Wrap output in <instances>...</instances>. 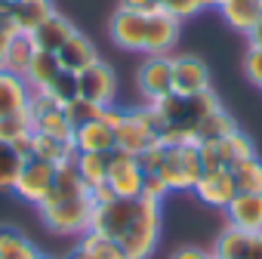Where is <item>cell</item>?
<instances>
[{
	"label": "cell",
	"instance_id": "ba28073f",
	"mask_svg": "<svg viewBox=\"0 0 262 259\" xmlns=\"http://www.w3.org/2000/svg\"><path fill=\"white\" fill-rule=\"evenodd\" d=\"M77 90H80V99L90 102V105H96V108L117 105V74L102 59L93 62L86 71L77 74Z\"/></svg>",
	"mask_w": 262,
	"mask_h": 259
},
{
	"label": "cell",
	"instance_id": "9a60e30c",
	"mask_svg": "<svg viewBox=\"0 0 262 259\" xmlns=\"http://www.w3.org/2000/svg\"><path fill=\"white\" fill-rule=\"evenodd\" d=\"M56 59L62 65V71H71V74H80L86 71L93 62H99V50L93 47V40L80 31H74L59 50H56Z\"/></svg>",
	"mask_w": 262,
	"mask_h": 259
},
{
	"label": "cell",
	"instance_id": "d590c367",
	"mask_svg": "<svg viewBox=\"0 0 262 259\" xmlns=\"http://www.w3.org/2000/svg\"><path fill=\"white\" fill-rule=\"evenodd\" d=\"M167 259H216L210 247H194V244H185V247H176Z\"/></svg>",
	"mask_w": 262,
	"mask_h": 259
},
{
	"label": "cell",
	"instance_id": "5b68a950",
	"mask_svg": "<svg viewBox=\"0 0 262 259\" xmlns=\"http://www.w3.org/2000/svg\"><path fill=\"white\" fill-rule=\"evenodd\" d=\"M256 148H253V139L247 133H241V126L234 133L222 136V139H213V142H201V158H204V167L207 170H231L234 164L253 158Z\"/></svg>",
	"mask_w": 262,
	"mask_h": 259
},
{
	"label": "cell",
	"instance_id": "277c9868",
	"mask_svg": "<svg viewBox=\"0 0 262 259\" xmlns=\"http://www.w3.org/2000/svg\"><path fill=\"white\" fill-rule=\"evenodd\" d=\"M114 142L117 152L139 158L142 152H148L151 145L161 142V117L155 114L151 105H139V108H123V120L114 126Z\"/></svg>",
	"mask_w": 262,
	"mask_h": 259
},
{
	"label": "cell",
	"instance_id": "4dcf8cb0",
	"mask_svg": "<svg viewBox=\"0 0 262 259\" xmlns=\"http://www.w3.org/2000/svg\"><path fill=\"white\" fill-rule=\"evenodd\" d=\"M219 7V0H161V10L170 13L173 19L185 22V19H194L198 13L204 10H216Z\"/></svg>",
	"mask_w": 262,
	"mask_h": 259
},
{
	"label": "cell",
	"instance_id": "30bf717a",
	"mask_svg": "<svg viewBox=\"0 0 262 259\" xmlns=\"http://www.w3.org/2000/svg\"><path fill=\"white\" fill-rule=\"evenodd\" d=\"M111 44L126 53H145V34H148V13H133V10H114L108 22Z\"/></svg>",
	"mask_w": 262,
	"mask_h": 259
},
{
	"label": "cell",
	"instance_id": "1f68e13d",
	"mask_svg": "<svg viewBox=\"0 0 262 259\" xmlns=\"http://www.w3.org/2000/svg\"><path fill=\"white\" fill-rule=\"evenodd\" d=\"M43 93H47L50 99H56L59 105H68V102L80 99V90H77V74H71V71L56 74V80H53Z\"/></svg>",
	"mask_w": 262,
	"mask_h": 259
},
{
	"label": "cell",
	"instance_id": "d4e9b609",
	"mask_svg": "<svg viewBox=\"0 0 262 259\" xmlns=\"http://www.w3.org/2000/svg\"><path fill=\"white\" fill-rule=\"evenodd\" d=\"M31 117H28V108L25 111H19V114H13V117H4L0 120V139L4 142H10L25 161H28V139H31Z\"/></svg>",
	"mask_w": 262,
	"mask_h": 259
},
{
	"label": "cell",
	"instance_id": "8fae6325",
	"mask_svg": "<svg viewBox=\"0 0 262 259\" xmlns=\"http://www.w3.org/2000/svg\"><path fill=\"white\" fill-rule=\"evenodd\" d=\"M213 90L210 87V68L204 59L191 56V53H182V56H173V93L179 96H198V93H207Z\"/></svg>",
	"mask_w": 262,
	"mask_h": 259
},
{
	"label": "cell",
	"instance_id": "f1b7e54d",
	"mask_svg": "<svg viewBox=\"0 0 262 259\" xmlns=\"http://www.w3.org/2000/svg\"><path fill=\"white\" fill-rule=\"evenodd\" d=\"M34 53H37V47H34L31 34H16V37L10 40V53H7V71H13V74H25V68L31 65Z\"/></svg>",
	"mask_w": 262,
	"mask_h": 259
},
{
	"label": "cell",
	"instance_id": "603a6c76",
	"mask_svg": "<svg viewBox=\"0 0 262 259\" xmlns=\"http://www.w3.org/2000/svg\"><path fill=\"white\" fill-rule=\"evenodd\" d=\"M56 74H62V65H59V59H56V53H50V50H37L34 53V59H31V65L25 68V83L31 87V90H47L53 80H56Z\"/></svg>",
	"mask_w": 262,
	"mask_h": 259
},
{
	"label": "cell",
	"instance_id": "5bb4252c",
	"mask_svg": "<svg viewBox=\"0 0 262 259\" xmlns=\"http://www.w3.org/2000/svg\"><path fill=\"white\" fill-rule=\"evenodd\" d=\"M179 28L182 22L173 19L170 13L158 10L148 13V34H145V56H170V50L179 40Z\"/></svg>",
	"mask_w": 262,
	"mask_h": 259
},
{
	"label": "cell",
	"instance_id": "83f0119b",
	"mask_svg": "<svg viewBox=\"0 0 262 259\" xmlns=\"http://www.w3.org/2000/svg\"><path fill=\"white\" fill-rule=\"evenodd\" d=\"M231 176H234L237 195H262V158L253 155V158L234 164Z\"/></svg>",
	"mask_w": 262,
	"mask_h": 259
},
{
	"label": "cell",
	"instance_id": "d6986e66",
	"mask_svg": "<svg viewBox=\"0 0 262 259\" xmlns=\"http://www.w3.org/2000/svg\"><path fill=\"white\" fill-rule=\"evenodd\" d=\"M216 13L222 16L225 25H231L234 31L247 34L262 19V0H219Z\"/></svg>",
	"mask_w": 262,
	"mask_h": 259
},
{
	"label": "cell",
	"instance_id": "e575fe53",
	"mask_svg": "<svg viewBox=\"0 0 262 259\" xmlns=\"http://www.w3.org/2000/svg\"><path fill=\"white\" fill-rule=\"evenodd\" d=\"M142 195H145V198H155V201H164V198H170V188H167V182H164L158 173H145Z\"/></svg>",
	"mask_w": 262,
	"mask_h": 259
},
{
	"label": "cell",
	"instance_id": "f546056e",
	"mask_svg": "<svg viewBox=\"0 0 262 259\" xmlns=\"http://www.w3.org/2000/svg\"><path fill=\"white\" fill-rule=\"evenodd\" d=\"M22 164H25V158L10 142L0 139V191H13V182H16Z\"/></svg>",
	"mask_w": 262,
	"mask_h": 259
},
{
	"label": "cell",
	"instance_id": "60d3db41",
	"mask_svg": "<svg viewBox=\"0 0 262 259\" xmlns=\"http://www.w3.org/2000/svg\"><path fill=\"white\" fill-rule=\"evenodd\" d=\"M37 259H50V256H43V253H40V256H37Z\"/></svg>",
	"mask_w": 262,
	"mask_h": 259
},
{
	"label": "cell",
	"instance_id": "7c38bea8",
	"mask_svg": "<svg viewBox=\"0 0 262 259\" xmlns=\"http://www.w3.org/2000/svg\"><path fill=\"white\" fill-rule=\"evenodd\" d=\"M210 250L216 259H262V234H250L234 225H225Z\"/></svg>",
	"mask_w": 262,
	"mask_h": 259
},
{
	"label": "cell",
	"instance_id": "ffe728a7",
	"mask_svg": "<svg viewBox=\"0 0 262 259\" xmlns=\"http://www.w3.org/2000/svg\"><path fill=\"white\" fill-rule=\"evenodd\" d=\"M74 155H77L74 142H65V139H53V136H40V133H31V139H28V158H34V161L62 167V164H71Z\"/></svg>",
	"mask_w": 262,
	"mask_h": 259
},
{
	"label": "cell",
	"instance_id": "f35d334b",
	"mask_svg": "<svg viewBox=\"0 0 262 259\" xmlns=\"http://www.w3.org/2000/svg\"><path fill=\"white\" fill-rule=\"evenodd\" d=\"M16 34H10V31H4L0 28V71L7 68V53H10V40H13Z\"/></svg>",
	"mask_w": 262,
	"mask_h": 259
},
{
	"label": "cell",
	"instance_id": "e0dca14e",
	"mask_svg": "<svg viewBox=\"0 0 262 259\" xmlns=\"http://www.w3.org/2000/svg\"><path fill=\"white\" fill-rule=\"evenodd\" d=\"M74 148L77 152H102V155L114 152L117 148V142H114V126H108L99 117L74 126Z\"/></svg>",
	"mask_w": 262,
	"mask_h": 259
},
{
	"label": "cell",
	"instance_id": "8d00e7d4",
	"mask_svg": "<svg viewBox=\"0 0 262 259\" xmlns=\"http://www.w3.org/2000/svg\"><path fill=\"white\" fill-rule=\"evenodd\" d=\"M120 10H133V13H158L161 0H120Z\"/></svg>",
	"mask_w": 262,
	"mask_h": 259
},
{
	"label": "cell",
	"instance_id": "4316f807",
	"mask_svg": "<svg viewBox=\"0 0 262 259\" xmlns=\"http://www.w3.org/2000/svg\"><path fill=\"white\" fill-rule=\"evenodd\" d=\"M237 130V123H234V117L219 105L216 111H210L201 123H198V130H194V139L198 142H213V139H222V136H228V133H234Z\"/></svg>",
	"mask_w": 262,
	"mask_h": 259
},
{
	"label": "cell",
	"instance_id": "8992f818",
	"mask_svg": "<svg viewBox=\"0 0 262 259\" xmlns=\"http://www.w3.org/2000/svg\"><path fill=\"white\" fill-rule=\"evenodd\" d=\"M136 90L142 105H155L173 93V56H145L136 68Z\"/></svg>",
	"mask_w": 262,
	"mask_h": 259
},
{
	"label": "cell",
	"instance_id": "6da1fadb",
	"mask_svg": "<svg viewBox=\"0 0 262 259\" xmlns=\"http://www.w3.org/2000/svg\"><path fill=\"white\" fill-rule=\"evenodd\" d=\"M161 228H164V201L142 195L136 198V213L129 219L126 231L117 238V247L123 250L126 259H151L161 244Z\"/></svg>",
	"mask_w": 262,
	"mask_h": 259
},
{
	"label": "cell",
	"instance_id": "52a82bcc",
	"mask_svg": "<svg viewBox=\"0 0 262 259\" xmlns=\"http://www.w3.org/2000/svg\"><path fill=\"white\" fill-rule=\"evenodd\" d=\"M56 170H59V167H53V164H47V161H34V158H28V161L22 164L16 182H13V195H16L19 201L31 204V207H40V204L47 201L50 188H53Z\"/></svg>",
	"mask_w": 262,
	"mask_h": 259
},
{
	"label": "cell",
	"instance_id": "74e56055",
	"mask_svg": "<svg viewBox=\"0 0 262 259\" xmlns=\"http://www.w3.org/2000/svg\"><path fill=\"white\" fill-rule=\"evenodd\" d=\"M247 47H250V50H262V19L247 31Z\"/></svg>",
	"mask_w": 262,
	"mask_h": 259
},
{
	"label": "cell",
	"instance_id": "7402d4cb",
	"mask_svg": "<svg viewBox=\"0 0 262 259\" xmlns=\"http://www.w3.org/2000/svg\"><path fill=\"white\" fill-rule=\"evenodd\" d=\"M4 13H7V19L16 25L19 34H31V31L53 13V4H50V0H16V4H10Z\"/></svg>",
	"mask_w": 262,
	"mask_h": 259
},
{
	"label": "cell",
	"instance_id": "836d02e7",
	"mask_svg": "<svg viewBox=\"0 0 262 259\" xmlns=\"http://www.w3.org/2000/svg\"><path fill=\"white\" fill-rule=\"evenodd\" d=\"M244 74L253 87L262 90V50H250L247 47V56H244Z\"/></svg>",
	"mask_w": 262,
	"mask_h": 259
},
{
	"label": "cell",
	"instance_id": "3957f363",
	"mask_svg": "<svg viewBox=\"0 0 262 259\" xmlns=\"http://www.w3.org/2000/svg\"><path fill=\"white\" fill-rule=\"evenodd\" d=\"M204 170L207 167L201 158V142H164V164H161L158 176L167 182L170 195L173 191H194Z\"/></svg>",
	"mask_w": 262,
	"mask_h": 259
},
{
	"label": "cell",
	"instance_id": "44dd1931",
	"mask_svg": "<svg viewBox=\"0 0 262 259\" xmlns=\"http://www.w3.org/2000/svg\"><path fill=\"white\" fill-rule=\"evenodd\" d=\"M74 31H77V28H74L62 13H56V10H53V13H50V16H47V19L31 31V40H34V47H37V50H50V53H56V50H59V47L74 34Z\"/></svg>",
	"mask_w": 262,
	"mask_h": 259
},
{
	"label": "cell",
	"instance_id": "484cf974",
	"mask_svg": "<svg viewBox=\"0 0 262 259\" xmlns=\"http://www.w3.org/2000/svg\"><path fill=\"white\" fill-rule=\"evenodd\" d=\"M108 155L102 152H77L74 155V167L80 173V179L86 182V188H96V185H105L108 182Z\"/></svg>",
	"mask_w": 262,
	"mask_h": 259
},
{
	"label": "cell",
	"instance_id": "7a4b0ae2",
	"mask_svg": "<svg viewBox=\"0 0 262 259\" xmlns=\"http://www.w3.org/2000/svg\"><path fill=\"white\" fill-rule=\"evenodd\" d=\"M40 222L47 231L59 234V238H83L93 225V213H96V201L93 195H77V198H65V201H50L37 207Z\"/></svg>",
	"mask_w": 262,
	"mask_h": 259
},
{
	"label": "cell",
	"instance_id": "d6a6232c",
	"mask_svg": "<svg viewBox=\"0 0 262 259\" xmlns=\"http://www.w3.org/2000/svg\"><path fill=\"white\" fill-rule=\"evenodd\" d=\"M62 108H65V117H68L71 126H80V123L99 117V108L90 105V102H83V99H74V102H68V105H62Z\"/></svg>",
	"mask_w": 262,
	"mask_h": 259
},
{
	"label": "cell",
	"instance_id": "ac0fdd59",
	"mask_svg": "<svg viewBox=\"0 0 262 259\" xmlns=\"http://www.w3.org/2000/svg\"><path fill=\"white\" fill-rule=\"evenodd\" d=\"M28 99H31V87L25 83L22 74H13L7 68L0 71V120L25 111Z\"/></svg>",
	"mask_w": 262,
	"mask_h": 259
},
{
	"label": "cell",
	"instance_id": "9c48e42d",
	"mask_svg": "<svg viewBox=\"0 0 262 259\" xmlns=\"http://www.w3.org/2000/svg\"><path fill=\"white\" fill-rule=\"evenodd\" d=\"M142 185H145V170L139 167V158L123 155V152H111L108 158V188L117 198H142Z\"/></svg>",
	"mask_w": 262,
	"mask_h": 259
},
{
	"label": "cell",
	"instance_id": "2e32d148",
	"mask_svg": "<svg viewBox=\"0 0 262 259\" xmlns=\"http://www.w3.org/2000/svg\"><path fill=\"white\" fill-rule=\"evenodd\" d=\"M225 225L250 234H262V195H237L225 210Z\"/></svg>",
	"mask_w": 262,
	"mask_h": 259
},
{
	"label": "cell",
	"instance_id": "ab89813d",
	"mask_svg": "<svg viewBox=\"0 0 262 259\" xmlns=\"http://www.w3.org/2000/svg\"><path fill=\"white\" fill-rule=\"evenodd\" d=\"M62 259H99V256H93V253H90L86 247H80V244H74V247H71V250H68V253H65Z\"/></svg>",
	"mask_w": 262,
	"mask_h": 259
},
{
	"label": "cell",
	"instance_id": "cb8c5ba5",
	"mask_svg": "<svg viewBox=\"0 0 262 259\" xmlns=\"http://www.w3.org/2000/svg\"><path fill=\"white\" fill-rule=\"evenodd\" d=\"M40 250L16 225H0V259H37Z\"/></svg>",
	"mask_w": 262,
	"mask_h": 259
},
{
	"label": "cell",
	"instance_id": "4fadbf2b",
	"mask_svg": "<svg viewBox=\"0 0 262 259\" xmlns=\"http://www.w3.org/2000/svg\"><path fill=\"white\" fill-rule=\"evenodd\" d=\"M191 195H194L201 204H207V207L225 210V207L237 198V185H234L231 170H204V176L198 179V185H194Z\"/></svg>",
	"mask_w": 262,
	"mask_h": 259
}]
</instances>
